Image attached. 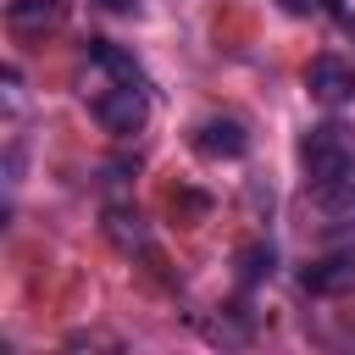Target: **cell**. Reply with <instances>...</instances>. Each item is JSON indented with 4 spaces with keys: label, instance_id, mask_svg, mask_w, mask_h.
<instances>
[{
    "label": "cell",
    "instance_id": "6da1fadb",
    "mask_svg": "<svg viewBox=\"0 0 355 355\" xmlns=\"http://www.w3.org/2000/svg\"><path fill=\"white\" fill-rule=\"evenodd\" d=\"M300 166H305V194L322 216L355 211V128L349 122H316L300 139Z\"/></svg>",
    "mask_w": 355,
    "mask_h": 355
},
{
    "label": "cell",
    "instance_id": "7a4b0ae2",
    "mask_svg": "<svg viewBox=\"0 0 355 355\" xmlns=\"http://www.w3.org/2000/svg\"><path fill=\"white\" fill-rule=\"evenodd\" d=\"M144 116H150V89L144 83H111L105 94H94V122L105 133H116V139L139 133Z\"/></svg>",
    "mask_w": 355,
    "mask_h": 355
},
{
    "label": "cell",
    "instance_id": "3957f363",
    "mask_svg": "<svg viewBox=\"0 0 355 355\" xmlns=\"http://www.w3.org/2000/svg\"><path fill=\"white\" fill-rule=\"evenodd\" d=\"M300 288L316 294V300H338V294H349V288H355V244H338V250L305 261Z\"/></svg>",
    "mask_w": 355,
    "mask_h": 355
},
{
    "label": "cell",
    "instance_id": "277c9868",
    "mask_svg": "<svg viewBox=\"0 0 355 355\" xmlns=\"http://www.w3.org/2000/svg\"><path fill=\"white\" fill-rule=\"evenodd\" d=\"M305 89L322 100V105H349L355 100V67L338 61V55H316L305 67Z\"/></svg>",
    "mask_w": 355,
    "mask_h": 355
},
{
    "label": "cell",
    "instance_id": "5b68a950",
    "mask_svg": "<svg viewBox=\"0 0 355 355\" xmlns=\"http://www.w3.org/2000/svg\"><path fill=\"white\" fill-rule=\"evenodd\" d=\"M194 150L211 155V161H239V155L250 150V133H244V122H233V116H205V122L194 128Z\"/></svg>",
    "mask_w": 355,
    "mask_h": 355
},
{
    "label": "cell",
    "instance_id": "8992f818",
    "mask_svg": "<svg viewBox=\"0 0 355 355\" xmlns=\"http://www.w3.org/2000/svg\"><path fill=\"white\" fill-rule=\"evenodd\" d=\"M67 22V0H11L6 6V28L22 39H44Z\"/></svg>",
    "mask_w": 355,
    "mask_h": 355
},
{
    "label": "cell",
    "instance_id": "52a82bcc",
    "mask_svg": "<svg viewBox=\"0 0 355 355\" xmlns=\"http://www.w3.org/2000/svg\"><path fill=\"white\" fill-rule=\"evenodd\" d=\"M89 61H100V67H105L116 83H144L139 61H133V55H122L116 44H105V39H89ZM144 89H150V83H144Z\"/></svg>",
    "mask_w": 355,
    "mask_h": 355
},
{
    "label": "cell",
    "instance_id": "ba28073f",
    "mask_svg": "<svg viewBox=\"0 0 355 355\" xmlns=\"http://www.w3.org/2000/svg\"><path fill=\"white\" fill-rule=\"evenodd\" d=\"M105 227H111V239H116L122 250H150V239H144V216H139V211L111 205V211H105Z\"/></svg>",
    "mask_w": 355,
    "mask_h": 355
},
{
    "label": "cell",
    "instance_id": "9c48e42d",
    "mask_svg": "<svg viewBox=\"0 0 355 355\" xmlns=\"http://www.w3.org/2000/svg\"><path fill=\"white\" fill-rule=\"evenodd\" d=\"M272 244H250V250H239V277L244 283H261V277H272Z\"/></svg>",
    "mask_w": 355,
    "mask_h": 355
},
{
    "label": "cell",
    "instance_id": "30bf717a",
    "mask_svg": "<svg viewBox=\"0 0 355 355\" xmlns=\"http://www.w3.org/2000/svg\"><path fill=\"white\" fill-rule=\"evenodd\" d=\"M283 11H294V17H311V11H322V0H283Z\"/></svg>",
    "mask_w": 355,
    "mask_h": 355
},
{
    "label": "cell",
    "instance_id": "8fae6325",
    "mask_svg": "<svg viewBox=\"0 0 355 355\" xmlns=\"http://www.w3.org/2000/svg\"><path fill=\"white\" fill-rule=\"evenodd\" d=\"M94 6H105V11H133V0H94Z\"/></svg>",
    "mask_w": 355,
    "mask_h": 355
}]
</instances>
